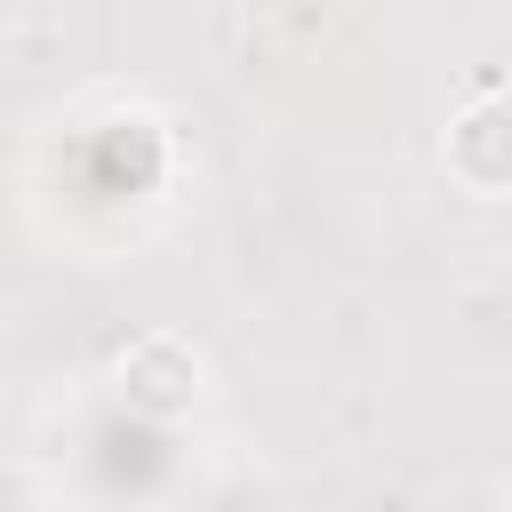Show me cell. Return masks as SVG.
I'll use <instances>...</instances> for the list:
<instances>
[{
  "label": "cell",
  "instance_id": "cell-3",
  "mask_svg": "<svg viewBox=\"0 0 512 512\" xmlns=\"http://www.w3.org/2000/svg\"><path fill=\"white\" fill-rule=\"evenodd\" d=\"M504 496H512V480H504Z\"/></svg>",
  "mask_w": 512,
  "mask_h": 512
},
{
  "label": "cell",
  "instance_id": "cell-1",
  "mask_svg": "<svg viewBox=\"0 0 512 512\" xmlns=\"http://www.w3.org/2000/svg\"><path fill=\"white\" fill-rule=\"evenodd\" d=\"M200 384H208L200 344L176 336V328H152V336H136V344L112 360V392H120L136 416H152V424H176V416L200 400Z\"/></svg>",
  "mask_w": 512,
  "mask_h": 512
},
{
  "label": "cell",
  "instance_id": "cell-2",
  "mask_svg": "<svg viewBox=\"0 0 512 512\" xmlns=\"http://www.w3.org/2000/svg\"><path fill=\"white\" fill-rule=\"evenodd\" d=\"M440 168L464 200H512V96H472L440 128Z\"/></svg>",
  "mask_w": 512,
  "mask_h": 512
}]
</instances>
